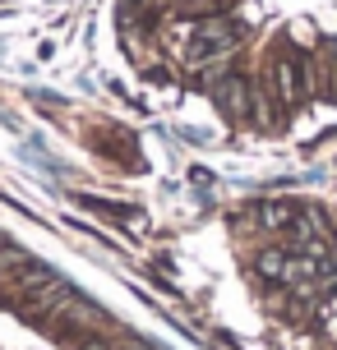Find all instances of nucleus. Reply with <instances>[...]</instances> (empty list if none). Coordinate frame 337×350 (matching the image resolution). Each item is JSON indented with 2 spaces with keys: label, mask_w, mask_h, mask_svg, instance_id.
<instances>
[{
  "label": "nucleus",
  "mask_w": 337,
  "mask_h": 350,
  "mask_svg": "<svg viewBox=\"0 0 337 350\" xmlns=\"http://www.w3.org/2000/svg\"><path fill=\"white\" fill-rule=\"evenodd\" d=\"M268 79H273V92H277V102H282V106H301V102H310V97L319 92V88H314V60L301 55V51L277 55Z\"/></svg>",
  "instance_id": "1"
},
{
  "label": "nucleus",
  "mask_w": 337,
  "mask_h": 350,
  "mask_svg": "<svg viewBox=\"0 0 337 350\" xmlns=\"http://www.w3.org/2000/svg\"><path fill=\"white\" fill-rule=\"evenodd\" d=\"M240 46V28L231 18H199L195 37H190V65H213V60H227L231 51Z\"/></svg>",
  "instance_id": "2"
},
{
  "label": "nucleus",
  "mask_w": 337,
  "mask_h": 350,
  "mask_svg": "<svg viewBox=\"0 0 337 350\" xmlns=\"http://www.w3.org/2000/svg\"><path fill=\"white\" fill-rule=\"evenodd\" d=\"M213 97L231 120H249V116H254V88H249V79H240V74H222L213 83Z\"/></svg>",
  "instance_id": "3"
},
{
  "label": "nucleus",
  "mask_w": 337,
  "mask_h": 350,
  "mask_svg": "<svg viewBox=\"0 0 337 350\" xmlns=\"http://www.w3.org/2000/svg\"><path fill=\"white\" fill-rule=\"evenodd\" d=\"M55 323L70 327V332H79V327H97V323H102V309L88 304V299H79V295H70L60 309H55Z\"/></svg>",
  "instance_id": "4"
},
{
  "label": "nucleus",
  "mask_w": 337,
  "mask_h": 350,
  "mask_svg": "<svg viewBox=\"0 0 337 350\" xmlns=\"http://www.w3.org/2000/svg\"><path fill=\"white\" fill-rule=\"evenodd\" d=\"M296 217H301V208H296V203L273 198V203H264V208H259V226H264V230H291V226H296Z\"/></svg>",
  "instance_id": "5"
},
{
  "label": "nucleus",
  "mask_w": 337,
  "mask_h": 350,
  "mask_svg": "<svg viewBox=\"0 0 337 350\" xmlns=\"http://www.w3.org/2000/svg\"><path fill=\"white\" fill-rule=\"evenodd\" d=\"M185 5H208V0H185Z\"/></svg>",
  "instance_id": "6"
}]
</instances>
